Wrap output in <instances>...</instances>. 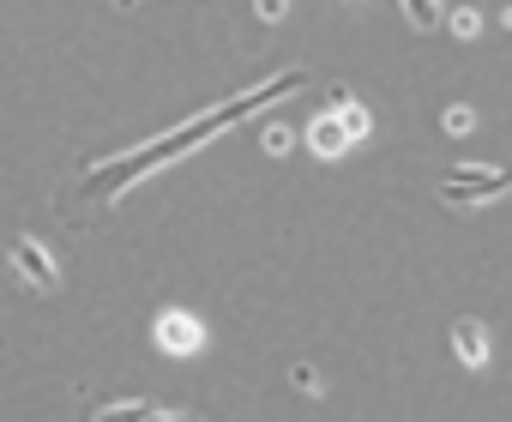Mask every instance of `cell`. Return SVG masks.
I'll return each mask as SVG.
<instances>
[{
    "label": "cell",
    "mask_w": 512,
    "mask_h": 422,
    "mask_svg": "<svg viewBox=\"0 0 512 422\" xmlns=\"http://www.w3.org/2000/svg\"><path fill=\"white\" fill-rule=\"evenodd\" d=\"M404 19H410L416 31H440L446 7H440V0H404Z\"/></svg>",
    "instance_id": "7"
},
{
    "label": "cell",
    "mask_w": 512,
    "mask_h": 422,
    "mask_svg": "<svg viewBox=\"0 0 512 422\" xmlns=\"http://www.w3.org/2000/svg\"><path fill=\"white\" fill-rule=\"evenodd\" d=\"M260 7V19H284V0H253Z\"/></svg>",
    "instance_id": "11"
},
{
    "label": "cell",
    "mask_w": 512,
    "mask_h": 422,
    "mask_svg": "<svg viewBox=\"0 0 512 422\" xmlns=\"http://www.w3.org/2000/svg\"><path fill=\"white\" fill-rule=\"evenodd\" d=\"M440 193H446L452 205H488V199L512 193V169H506V163H452V169L440 175Z\"/></svg>",
    "instance_id": "3"
},
{
    "label": "cell",
    "mask_w": 512,
    "mask_h": 422,
    "mask_svg": "<svg viewBox=\"0 0 512 422\" xmlns=\"http://www.w3.org/2000/svg\"><path fill=\"white\" fill-rule=\"evenodd\" d=\"M452 344H458V356H464L470 368L488 362V326H482V320H458V326H452Z\"/></svg>",
    "instance_id": "6"
},
{
    "label": "cell",
    "mask_w": 512,
    "mask_h": 422,
    "mask_svg": "<svg viewBox=\"0 0 512 422\" xmlns=\"http://www.w3.org/2000/svg\"><path fill=\"white\" fill-rule=\"evenodd\" d=\"M446 25H452V31H458V37H476V31H482V13H452V19H446Z\"/></svg>",
    "instance_id": "9"
},
{
    "label": "cell",
    "mask_w": 512,
    "mask_h": 422,
    "mask_svg": "<svg viewBox=\"0 0 512 422\" xmlns=\"http://www.w3.org/2000/svg\"><path fill=\"white\" fill-rule=\"evenodd\" d=\"M199 338H205V332H199V320H193V314H163V320H157V344H163L169 356L199 350Z\"/></svg>",
    "instance_id": "5"
},
{
    "label": "cell",
    "mask_w": 512,
    "mask_h": 422,
    "mask_svg": "<svg viewBox=\"0 0 512 422\" xmlns=\"http://www.w3.org/2000/svg\"><path fill=\"white\" fill-rule=\"evenodd\" d=\"M151 422H187V416H175V410H151Z\"/></svg>",
    "instance_id": "12"
},
{
    "label": "cell",
    "mask_w": 512,
    "mask_h": 422,
    "mask_svg": "<svg viewBox=\"0 0 512 422\" xmlns=\"http://www.w3.org/2000/svg\"><path fill=\"white\" fill-rule=\"evenodd\" d=\"M151 410L157 404H97L91 422H151Z\"/></svg>",
    "instance_id": "8"
},
{
    "label": "cell",
    "mask_w": 512,
    "mask_h": 422,
    "mask_svg": "<svg viewBox=\"0 0 512 422\" xmlns=\"http://www.w3.org/2000/svg\"><path fill=\"white\" fill-rule=\"evenodd\" d=\"M115 7H133V0H115Z\"/></svg>",
    "instance_id": "13"
},
{
    "label": "cell",
    "mask_w": 512,
    "mask_h": 422,
    "mask_svg": "<svg viewBox=\"0 0 512 422\" xmlns=\"http://www.w3.org/2000/svg\"><path fill=\"white\" fill-rule=\"evenodd\" d=\"M13 272L25 278V284H37V290H61V266L49 260V248H37L31 236H19L13 242Z\"/></svg>",
    "instance_id": "4"
},
{
    "label": "cell",
    "mask_w": 512,
    "mask_h": 422,
    "mask_svg": "<svg viewBox=\"0 0 512 422\" xmlns=\"http://www.w3.org/2000/svg\"><path fill=\"white\" fill-rule=\"evenodd\" d=\"M470 127H476L470 109H446V133H470Z\"/></svg>",
    "instance_id": "10"
},
{
    "label": "cell",
    "mask_w": 512,
    "mask_h": 422,
    "mask_svg": "<svg viewBox=\"0 0 512 422\" xmlns=\"http://www.w3.org/2000/svg\"><path fill=\"white\" fill-rule=\"evenodd\" d=\"M356 139H368V109H362L350 91H332V109L308 127V151H320V157H344Z\"/></svg>",
    "instance_id": "2"
},
{
    "label": "cell",
    "mask_w": 512,
    "mask_h": 422,
    "mask_svg": "<svg viewBox=\"0 0 512 422\" xmlns=\"http://www.w3.org/2000/svg\"><path fill=\"white\" fill-rule=\"evenodd\" d=\"M302 85H308V73H302V67H290V73H272L266 85H253V91H241V97H229V103H217V109L193 115L187 127H175V133H157L151 145H139V151H127V157H109V163L85 169V175H79V187H73V193H61V205H55V211H67L73 199H85V205H103V199H115L121 187L145 181L151 169H163V163H175V157H187L193 145H211V139H217V133H229L235 121L260 115L266 103H278V97H290V91H302Z\"/></svg>",
    "instance_id": "1"
},
{
    "label": "cell",
    "mask_w": 512,
    "mask_h": 422,
    "mask_svg": "<svg viewBox=\"0 0 512 422\" xmlns=\"http://www.w3.org/2000/svg\"><path fill=\"white\" fill-rule=\"evenodd\" d=\"M506 25H512V7H506Z\"/></svg>",
    "instance_id": "14"
}]
</instances>
